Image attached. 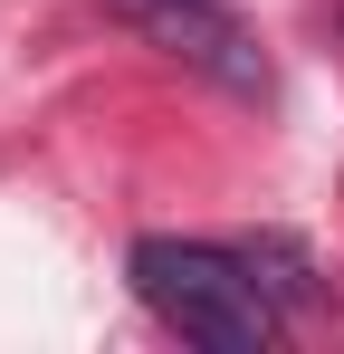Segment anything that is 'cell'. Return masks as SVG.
<instances>
[{
  "label": "cell",
  "mask_w": 344,
  "mask_h": 354,
  "mask_svg": "<svg viewBox=\"0 0 344 354\" xmlns=\"http://www.w3.org/2000/svg\"><path fill=\"white\" fill-rule=\"evenodd\" d=\"M115 19L144 39V48H163V58H182L191 77H211L220 96H268L278 77H268V48L249 39V19L229 10V0H106Z\"/></svg>",
  "instance_id": "cell-2"
},
{
  "label": "cell",
  "mask_w": 344,
  "mask_h": 354,
  "mask_svg": "<svg viewBox=\"0 0 344 354\" xmlns=\"http://www.w3.org/2000/svg\"><path fill=\"white\" fill-rule=\"evenodd\" d=\"M239 249H249V268L268 278V297H278V306H325V288H316V259H306L296 239L258 230V239H239Z\"/></svg>",
  "instance_id": "cell-3"
},
{
  "label": "cell",
  "mask_w": 344,
  "mask_h": 354,
  "mask_svg": "<svg viewBox=\"0 0 344 354\" xmlns=\"http://www.w3.org/2000/svg\"><path fill=\"white\" fill-rule=\"evenodd\" d=\"M124 278H134V297L182 345H201V354H268L278 326H287V306L268 297V278L249 268L239 239L229 249L220 239H134Z\"/></svg>",
  "instance_id": "cell-1"
}]
</instances>
